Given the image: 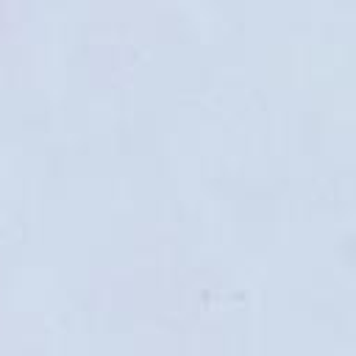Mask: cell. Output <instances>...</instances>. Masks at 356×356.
<instances>
[]
</instances>
